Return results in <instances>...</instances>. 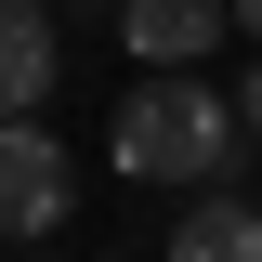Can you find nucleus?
<instances>
[{
    "label": "nucleus",
    "mask_w": 262,
    "mask_h": 262,
    "mask_svg": "<svg viewBox=\"0 0 262 262\" xmlns=\"http://www.w3.org/2000/svg\"><path fill=\"white\" fill-rule=\"evenodd\" d=\"M236 131H249V118H236V105L184 66V79H144V92H118L105 158H118L131 184H184V196H210V184L236 170Z\"/></svg>",
    "instance_id": "obj_1"
},
{
    "label": "nucleus",
    "mask_w": 262,
    "mask_h": 262,
    "mask_svg": "<svg viewBox=\"0 0 262 262\" xmlns=\"http://www.w3.org/2000/svg\"><path fill=\"white\" fill-rule=\"evenodd\" d=\"M223 27H236V0H118V53L158 66V79H184Z\"/></svg>",
    "instance_id": "obj_3"
},
{
    "label": "nucleus",
    "mask_w": 262,
    "mask_h": 262,
    "mask_svg": "<svg viewBox=\"0 0 262 262\" xmlns=\"http://www.w3.org/2000/svg\"><path fill=\"white\" fill-rule=\"evenodd\" d=\"M170 262H262V210L249 196H184V223H170Z\"/></svg>",
    "instance_id": "obj_5"
},
{
    "label": "nucleus",
    "mask_w": 262,
    "mask_h": 262,
    "mask_svg": "<svg viewBox=\"0 0 262 262\" xmlns=\"http://www.w3.org/2000/svg\"><path fill=\"white\" fill-rule=\"evenodd\" d=\"M236 39H249V53H262V0H236Z\"/></svg>",
    "instance_id": "obj_7"
},
{
    "label": "nucleus",
    "mask_w": 262,
    "mask_h": 262,
    "mask_svg": "<svg viewBox=\"0 0 262 262\" xmlns=\"http://www.w3.org/2000/svg\"><path fill=\"white\" fill-rule=\"evenodd\" d=\"M27 262H39V249H27Z\"/></svg>",
    "instance_id": "obj_8"
},
{
    "label": "nucleus",
    "mask_w": 262,
    "mask_h": 262,
    "mask_svg": "<svg viewBox=\"0 0 262 262\" xmlns=\"http://www.w3.org/2000/svg\"><path fill=\"white\" fill-rule=\"evenodd\" d=\"M236 118H249V144H262V66H249V79H236Z\"/></svg>",
    "instance_id": "obj_6"
},
{
    "label": "nucleus",
    "mask_w": 262,
    "mask_h": 262,
    "mask_svg": "<svg viewBox=\"0 0 262 262\" xmlns=\"http://www.w3.org/2000/svg\"><path fill=\"white\" fill-rule=\"evenodd\" d=\"M66 210H79V196H66V144H53L39 118H0V236L39 249Z\"/></svg>",
    "instance_id": "obj_2"
},
{
    "label": "nucleus",
    "mask_w": 262,
    "mask_h": 262,
    "mask_svg": "<svg viewBox=\"0 0 262 262\" xmlns=\"http://www.w3.org/2000/svg\"><path fill=\"white\" fill-rule=\"evenodd\" d=\"M39 92H53V13L0 0V118H39Z\"/></svg>",
    "instance_id": "obj_4"
}]
</instances>
